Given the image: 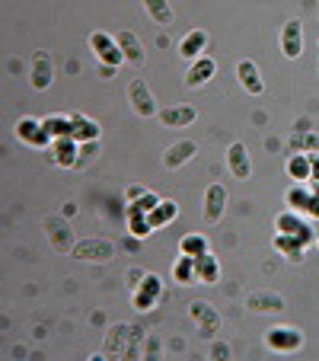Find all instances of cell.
Returning a JSON list of instances; mask_svg holds the SVG:
<instances>
[{
  "mask_svg": "<svg viewBox=\"0 0 319 361\" xmlns=\"http://www.w3.org/2000/svg\"><path fill=\"white\" fill-rule=\"evenodd\" d=\"M99 122H93V118L80 116V112H70V135L77 137V141H99Z\"/></svg>",
  "mask_w": 319,
  "mask_h": 361,
  "instance_id": "cb8c5ba5",
  "label": "cell"
},
{
  "mask_svg": "<svg viewBox=\"0 0 319 361\" xmlns=\"http://www.w3.org/2000/svg\"><path fill=\"white\" fill-rule=\"evenodd\" d=\"M144 10L156 26H173V4L170 0H144Z\"/></svg>",
  "mask_w": 319,
  "mask_h": 361,
  "instance_id": "4316f807",
  "label": "cell"
},
{
  "mask_svg": "<svg viewBox=\"0 0 319 361\" xmlns=\"http://www.w3.org/2000/svg\"><path fill=\"white\" fill-rule=\"evenodd\" d=\"M287 176H291L294 183H310V179H313L310 154H294V157L287 160Z\"/></svg>",
  "mask_w": 319,
  "mask_h": 361,
  "instance_id": "484cf974",
  "label": "cell"
},
{
  "mask_svg": "<svg viewBox=\"0 0 319 361\" xmlns=\"http://www.w3.org/2000/svg\"><path fill=\"white\" fill-rule=\"evenodd\" d=\"M275 250L284 256L287 262H304V256H306V246L300 243L297 237H291V233H275Z\"/></svg>",
  "mask_w": 319,
  "mask_h": 361,
  "instance_id": "603a6c76",
  "label": "cell"
},
{
  "mask_svg": "<svg viewBox=\"0 0 319 361\" xmlns=\"http://www.w3.org/2000/svg\"><path fill=\"white\" fill-rule=\"evenodd\" d=\"M204 45H208V32H204V29H192V32L179 42V55H182L185 61H195V58H201Z\"/></svg>",
  "mask_w": 319,
  "mask_h": 361,
  "instance_id": "d4e9b609",
  "label": "cell"
},
{
  "mask_svg": "<svg viewBox=\"0 0 319 361\" xmlns=\"http://www.w3.org/2000/svg\"><path fill=\"white\" fill-rule=\"evenodd\" d=\"M310 164H313V179L319 183V154H310ZM310 179V183H313Z\"/></svg>",
  "mask_w": 319,
  "mask_h": 361,
  "instance_id": "74e56055",
  "label": "cell"
},
{
  "mask_svg": "<svg viewBox=\"0 0 319 361\" xmlns=\"http://www.w3.org/2000/svg\"><path fill=\"white\" fill-rule=\"evenodd\" d=\"M211 358H214V361H227V358H230V345H227V342H214V345H211Z\"/></svg>",
  "mask_w": 319,
  "mask_h": 361,
  "instance_id": "8d00e7d4",
  "label": "cell"
},
{
  "mask_svg": "<svg viewBox=\"0 0 319 361\" xmlns=\"http://www.w3.org/2000/svg\"><path fill=\"white\" fill-rule=\"evenodd\" d=\"M227 166H230L233 179H249L252 176V160H249V150H246V144H230V150H227Z\"/></svg>",
  "mask_w": 319,
  "mask_h": 361,
  "instance_id": "ac0fdd59",
  "label": "cell"
},
{
  "mask_svg": "<svg viewBox=\"0 0 319 361\" xmlns=\"http://www.w3.org/2000/svg\"><path fill=\"white\" fill-rule=\"evenodd\" d=\"M198 154V144L195 141H179V144H173L170 150L163 154V166L166 170H179V166H185L192 157Z\"/></svg>",
  "mask_w": 319,
  "mask_h": 361,
  "instance_id": "ffe728a7",
  "label": "cell"
},
{
  "mask_svg": "<svg viewBox=\"0 0 319 361\" xmlns=\"http://www.w3.org/2000/svg\"><path fill=\"white\" fill-rule=\"evenodd\" d=\"M128 333H131L128 326H112L109 339H106V355H128V339H135Z\"/></svg>",
  "mask_w": 319,
  "mask_h": 361,
  "instance_id": "83f0119b",
  "label": "cell"
},
{
  "mask_svg": "<svg viewBox=\"0 0 319 361\" xmlns=\"http://www.w3.org/2000/svg\"><path fill=\"white\" fill-rule=\"evenodd\" d=\"M224 208H227V189L220 183L208 185V192H204V221L218 224L224 218Z\"/></svg>",
  "mask_w": 319,
  "mask_h": 361,
  "instance_id": "9a60e30c",
  "label": "cell"
},
{
  "mask_svg": "<svg viewBox=\"0 0 319 361\" xmlns=\"http://www.w3.org/2000/svg\"><path fill=\"white\" fill-rule=\"evenodd\" d=\"M128 102H131V109L137 112L141 118H150V116H156V99H154V93L147 90V83L144 80H131L128 83Z\"/></svg>",
  "mask_w": 319,
  "mask_h": 361,
  "instance_id": "30bf717a",
  "label": "cell"
},
{
  "mask_svg": "<svg viewBox=\"0 0 319 361\" xmlns=\"http://www.w3.org/2000/svg\"><path fill=\"white\" fill-rule=\"evenodd\" d=\"M115 42H118V48H122V55H125V61H128V64H144V61H147V51H144L141 39H137L131 29H118Z\"/></svg>",
  "mask_w": 319,
  "mask_h": 361,
  "instance_id": "e0dca14e",
  "label": "cell"
},
{
  "mask_svg": "<svg viewBox=\"0 0 319 361\" xmlns=\"http://www.w3.org/2000/svg\"><path fill=\"white\" fill-rule=\"evenodd\" d=\"M310 189H313V192H316V195H319V183H316V179H313V185H310Z\"/></svg>",
  "mask_w": 319,
  "mask_h": 361,
  "instance_id": "ab89813d",
  "label": "cell"
},
{
  "mask_svg": "<svg viewBox=\"0 0 319 361\" xmlns=\"http://www.w3.org/2000/svg\"><path fill=\"white\" fill-rule=\"evenodd\" d=\"M246 310H252V314H281L284 298L278 291H252L246 298Z\"/></svg>",
  "mask_w": 319,
  "mask_h": 361,
  "instance_id": "7c38bea8",
  "label": "cell"
},
{
  "mask_svg": "<svg viewBox=\"0 0 319 361\" xmlns=\"http://www.w3.org/2000/svg\"><path fill=\"white\" fill-rule=\"evenodd\" d=\"M237 80H239V87H243L249 96H262L265 93L262 74H258V68L252 61H239L237 64Z\"/></svg>",
  "mask_w": 319,
  "mask_h": 361,
  "instance_id": "d6986e66",
  "label": "cell"
},
{
  "mask_svg": "<svg viewBox=\"0 0 319 361\" xmlns=\"http://www.w3.org/2000/svg\"><path fill=\"white\" fill-rule=\"evenodd\" d=\"M160 294H163V281H160V275H144L141 285L135 288V298H131V304H135V310H150V307L160 300Z\"/></svg>",
  "mask_w": 319,
  "mask_h": 361,
  "instance_id": "ba28073f",
  "label": "cell"
},
{
  "mask_svg": "<svg viewBox=\"0 0 319 361\" xmlns=\"http://www.w3.org/2000/svg\"><path fill=\"white\" fill-rule=\"evenodd\" d=\"M179 252H185V256H201V252H208V237H204V233H185V237L179 240Z\"/></svg>",
  "mask_w": 319,
  "mask_h": 361,
  "instance_id": "d6a6232c",
  "label": "cell"
},
{
  "mask_svg": "<svg viewBox=\"0 0 319 361\" xmlns=\"http://www.w3.org/2000/svg\"><path fill=\"white\" fill-rule=\"evenodd\" d=\"M45 233L51 240V250L55 252H74V231H70L68 214H48L45 218Z\"/></svg>",
  "mask_w": 319,
  "mask_h": 361,
  "instance_id": "7a4b0ae2",
  "label": "cell"
},
{
  "mask_svg": "<svg viewBox=\"0 0 319 361\" xmlns=\"http://www.w3.org/2000/svg\"><path fill=\"white\" fill-rule=\"evenodd\" d=\"M156 116H160V122H163L166 128H185V125H192L198 118V109L195 106H189V102H176V106L160 109Z\"/></svg>",
  "mask_w": 319,
  "mask_h": 361,
  "instance_id": "4fadbf2b",
  "label": "cell"
},
{
  "mask_svg": "<svg viewBox=\"0 0 319 361\" xmlns=\"http://www.w3.org/2000/svg\"><path fill=\"white\" fill-rule=\"evenodd\" d=\"M70 256L83 262H109V259H115V243L106 237H87L74 246Z\"/></svg>",
  "mask_w": 319,
  "mask_h": 361,
  "instance_id": "6da1fadb",
  "label": "cell"
},
{
  "mask_svg": "<svg viewBox=\"0 0 319 361\" xmlns=\"http://www.w3.org/2000/svg\"><path fill=\"white\" fill-rule=\"evenodd\" d=\"M13 131H16V137H20L23 144H29V147H51V141L55 137L45 131V125L39 122V118H20V122L13 125Z\"/></svg>",
  "mask_w": 319,
  "mask_h": 361,
  "instance_id": "8992f818",
  "label": "cell"
},
{
  "mask_svg": "<svg viewBox=\"0 0 319 361\" xmlns=\"http://www.w3.org/2000/svg\"><path fill=\"white\" fill-rule=\"evenodd\" d=\"M89 48H93L96 58H99L102 64H109V68H118V64L125 61V55H122V48H118L115 35L93 32V35H89Z\"/></svg>",
  "mask_w": 319,
  "mask_h": 361,
  "instance_id": "52a82bcc",
  "label": "cell"
},
{
  "mask_svg": "<svg viewBox=\"0 0 319 361\" xmlns=\"http://www.w3.org/2000/svg\"><path fill=\"white\" fill-rule=\"evenodd\" d=\"M74 212H77V204H74V202H68V204L61 208V214H68V218H74Z\"/></svg>",
  "mask_w": 319,
  "mask_h": 361,
  "instance_id": "f35d334b",
  "label": "cell"
},
{
  "mask_svg": "<svg viewBox=\"0 0 319 361\" xmlns=\"http://www.w3.org/2000/svg\"><path fill=\"white\" fill-rule=\"evenodd\" d=\"M214 71H218V64H214V58H208V55H201V58H195L192 61V68H189V74H185V87H201V83H208L211 77H214Z\"/></svg>",
  "mask_w": 319,
  "mask_h": 361,
  "instance_id": "44dd1931",
  "label": "cell"
},
{
  "mask_svg": "<svg viewBox=\"0 0 319 361\" xmlns=\"http://www.w3.org/2000/svg\"><path fill=\"white\" fill-rule=\"evenodd\" d=\"M291 150L294 154H319V135L313 131H297L291 137Z\"/></svg>",
  "mask_w": 319,
  "mask_h": 361,
  "instance_id": "4dcf8cb0",
  "label": "cell"
},
{
  "mask_svg": "<svg viewBox=\"0 0 319 361\" xmlns=\"http://www.w3.org/2000/svg\"><path fill=\"white\" fill-rule=\"evenodd\" d=\"M173 279L179 281V285H192L195 281V256H179V262L173 266Z\"/></svg>",
  "mask_w": 319,
  "mask_h": 361,
  "instance_id": "1f68e13d",
  "label": "cell"
},
{
  "mask_svg": "<svg viewBox=\"0 0 319 361\" xmlns=\"http://www.w3.org/2000/svg\"><path fill=\"white\" fill-rule=\"evenodd\" d=\"M156 204H160V198H156L154 192L144 189L141 195L131 198V202H128V208H125V218H128V214H150V212L156 208Z\"/></svg>",
  "mask_w": 319,
  "mask_h": 361,
  "instance_id": "f1b7e54d",
  "label": "cell"
},
{
  "mask_svg": "<svg viewBox=\"0 0 319 361\" xmlns=\"http://www.w3.org/2000/svg\"><path fill=\"white\" fill-rule=\"evenodd\" d=\"M220 279V266L218 259H214V252H201V256H195V281H201V285H218Z\"/></svg>",
  "mask_w": 319,
  "mask_h": 361,
  "instance_id": "7402d4cb",
  "label": "cell"
},
{
  "mask_svg": "<svg viewBox=\"0 0 319 361\" xmlns=\"http://www.w3.org/2000/svg\"><path fill=\"white\" fill-rule=\"evenodd\" d=\"M48 154H51L55 166L70 170V166H77V157H80V141H77V137H70V135L55 137V141H51V147H48Z\"/></svg>",
  "mask_w": 319,
  "mask_h": 361,
  "instance_id": "9c48e42d",
  "label": "cell"
},
{
  "mask_svg": "<svg viewBox=\"0 0 319 361\" xmlns=\"http://www.w3.org/2000/svg\"><path fill=\"white\" fill-rule=\"evenodd\" d=\"M150 231H154V227H150L147 214H128V233H135L137 240H144Z\"/></svg>",
  "mask_w": 319,
  "mask_h": 361,
  "instance_id": "e575fe53",
  "label": "cell"
},
{
  "mask_svg": "<svg viewBox=\"0 0 319 361\" xmlns=\"http://www.w3.org/2000/svg\"><path fill=\"white\" fill-rule=\"evenodd\" d=\"M189 314H192V320L198 323V336H204V339H214V336H218L220 314L208 304V300H195V304L189 307Z\"/></svg>",
  "mask_w": 319,
  "mask_h": 361,
  "instance_id": "5b68a950",
  "label": "cell"
},
{
  "mask_svg": "<svg viewBox=\"0 0 319 361\" xmlns=\"http://www.w3.org/2000/svg\"><path fill=\"white\" fill-rule=\"evenodd\" d=\"M42 125H45V131L51 137L70 135V116H48V118H42ZM70 137H74V135H70Z\"/></svg>",
  "mask_w": 319,
  "mask_h": 361,
  "instance_id": "836d02e7",
  "label": "cell"
},
{
  "mask_svg": "<svg viewBox=\"0 0 319 361\" xmlns=\"http://www.w3.org/2000/svg\"><path fill=\"white\" fill-rule=\"evenodd\" d=\"M287 204H291L294 212L306 214V218H319V195L313 189H304V185H294L287 192Z\"/></svg>",
  "mask_w": 319,
  "mask_h": 361,
  "instance_id": "5bb4252c",
  "label": "cell"
},
{
  "mask_svg": "<svg viewBox=\"0 0 319 361\" xmlns=\"http://www.w3.org/2000/svg\"><path fill=\"white\" fill-rule=\"evenodd\" d=\"M176 214H179V204L176 202H163V198H160V204H156L147 218H150V227H163V224H170Z\"/></svg>",
  "mask_w": 319,
  "mask_h": 361,
  "instance_id": "f546056e",
  "label": "cell"
},
{
  "mask_svg": "<svg viewBox=\"0 0 319 361\" xmlns=\"http://www.w3.org/2000/svg\"><path fill=\"white\" fill-rule=\"evenodd\" d=\"M96 154H99V141H80V157H77V166L89 164Z\"/></svg>",
  "mask_w": 319,
  "mask_h": 361,
  "instance_id": "d590c367",
  "label": "cell"
},
{
  "mask_svg": "<svg viewBox=\"0 0 319 361\" xmlns=\"http://www.w3.org/2000/svg\"><path fill=\"white\" fill-rule=\"evenodd\" d=\"M281 51L287 61H297L304 55V23L300 20H287L281 29Z\"/></svg>",
  "mask_w": 319,
  "mask_h": 361,
  "instance_id": "8fae6325",
  "label": "cell"
},
{
  "mask_svg": "<svg viewBox=\"0 0 319 361\" xmlns=\"http://www.w3.org/2000/svg\"><path fill=\"white\" fill-rule=\"evenodd\" d=\"M55 80V71H51V55L48 51H32V90H48Z\"/></svg>",
  "mask_w": 319,
  "mask_h": 361,
  "instance_id": "2e32d148",
  "label": "cell"
},
{
  "mask_svg": "<svg viewBox=\"0 0 319 361\" xmlns=\"http://www.w3.org/2000/svg\"><path fill=\"white\" fill-rule=\"evenodd\" d=\"M275 227H278L281 233H291V237H297L304 246L316 243V231H313L310 221H304V214H300V212H281L278 218H275Z\"/></svg>",
  "mask_w": 319,
  "mask_h": 361,
  "instance_id": "277c9868",
  "label": "cell"
},
{
  "mask_svg": "<svg viewBox=\"0 0 319 361\" xmlns=\"http://www.w3.org/2000/svg\"><path fill=\"white\" fill-rule=\"evenodd\" d=\"M316 250H319V237H316Z\"/></svg>",
  "mask_w": 319,
  "mask_h": 361,
  "instance_id": "60d3db41",
  "label": "cell"
},
{
  "mask_svg": "<svg viewBox=\"0 0 319 361\" xmlns=\"http://www.w3.org/2000/svg\"><path fill=\"white\" fill-rule=\"evenodd\" d=\"M265 348L281 355H294L297 348H304V333L294 326H272L265 333Z\"/></svg>",
  "mask_w": 319,
  "mask_h": 361,
  "instance_id": "3957f363",
  "label": "cell"
}]
</instances>
